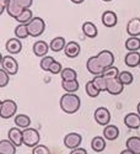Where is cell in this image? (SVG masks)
<instances>
[{"label":"cell","instance_id":"obj_27","mask_svg":"<svg viewBox=\"0 0 140 154\" xmlns=\"http://www.w3.org/2000/svg\"><path fill=\"white\" fill-rule=\"evenodd\" d=\"M14 122L20 128H28L30 125H31V119L27 116V115L20 113V115H16V116H15Z\"/></svg>","mask_w":140,"mask_h":154},{"label":"cell","instance_id":"obj_2","mask_svg":"<svg viewBox=\"0 0 140 154\" xmlns=\"http://www.w3.org/2000/svg\"><path fill=\"white\" fill-rule=\"evenodd\" d=\"M16 112H17V104L14 100L6 99L1 101V104H0V116H1V119L4 120L11 119L15 116Z\"/></svg>","mask_w":140,"mask_h":154},{"label":"cell","instance_id":"obj_21","mask_svg":"<svg viewBox=\"0 0 140 154\" xmlns=\"http://www.w3.org/2000/svg\"><path fill=\"white\" fill-rule=\"evenodd\" d=\"M119 136V130L117 126L114 125H107L105 126L103 128V137L107 139V140H114L117 139Z\"/></svg>","mask_w":140,"mask_h":154},{"label":"cell","instance_id":"obj_22","mask_svg":"<svg viewBox=\"0 0 140 154\" xmlns=\"http://www.w3.org/2000/svg\"><path fill=\"white\" fill-rule=\"evenodd\" d=\"M82 33L88 38H95L98 33L96 25L91 21H86L82 23Z\"/></svg>","mask_w":140,"mask_h":154},{"label":"cell","instance_id":"obj_8","mask_svg":"<svg viewBox=\"0 0 140 154\" xmlns=\"http://www.w3.org/2000/svg\"><path fill=\"white\" fill-rule=\"evenodd\" d=\"M124 90V85L118 78H107V91L111 95H119Z\"/></svg>","mask_w":140,"mask_h":154},{"label":"cell","instance_id":"obj_38","mask_svg":"<svg viewBox=\"0 0 140 154\" xmlns=\"http://www.w3.org/2000/svg\"><path fill=\"white\" fill-rule=\"evenodd\" d=\"M32 154H50V150L43 144H37L36 147H33Z\"/></svg>","mask_w":140,"mask_h":154},{"label":"cell","instance_id":"obj_31","mask_svg":"<svg viewBox=\"0 0 140 154\" xmlns=\"http://www.w3.org/2000/svg\"><path fill=\"white\" fill-rule=\"evenodd\" d=\"M33 19V16H32V10H30V9H23V11L21 12V14L15 19L19 23H28L31 20Z\"/></svg>","mask_w":140,"mask_h":154},{"label":"cell","instance_id":"obj_20","mask_svg":"<svg viewBox=\"0 0 140 154\" xmlns=\"http://www.w3.org/2000/svg\"><path fill=\"white\" fill-rule=\"evenodd\" d=\"M127 33L129 36H140V19H132L127 25Z\"/></svg>","mask_w":140,"mask_h":154},{"label":"cell","instance_id":"obj_45","mask_svg":"<svg viewBox=\"0 0 140 154\" xmlns=\"http://www.w3.org/2000/svg\"><path fill=\"white\" fill-rule=\"evenodd\" d=\"M136 111H138V113L140 115V102L138 104V106H136Z\"/></svg>","mask_w":140,"mask_h":154},{"label":"cell","instance_id":"obj_13","mask_svg":"<svg viewBox=\"0 0 140 154\" xmlns=\"http://www.w3.org/2000/svg\"><path fill=\"white\" fill-rule=\"evenodd\" d=\"M124 125L128 128H130V130H138V128H140V115L135 112H130L128 115H125Z\"/></svg>","mask_w":140,"mask_h":154},{"label":"cell","instance_id":"obj_12","mask_svg":"<svg viewBox=\"0 0 140 154\" xmlns=\"http://www.w3.org/2000/svg\"><path fill=\"white\" fill-rule=\"evenodd\" d=\"M101 20H102L103 26L111 29V27H114V26L117 25V22H118V16H117V14H116L114 11L107 10V11H105L103 14H102V17H101Z\"/></svg>","mask_w":140,"mask_h":154},{"label":"cell","instance_id":"obj_9","mask_svg":"<svg viewBox=\"0 0 140 154\" xmlns=\"http://www.w3.org/2000/svg\"><path fill=\"white\" fill-rule=\"evenodd\" d=\"M81 142H82V137H81L79 133H75V132L68 133V134L64 137V146H65L68 149L79 148L80 144H81Z\"/></svg>","mask_w":140,"mask_h":154},{"label":"cell","instance_id":"obj_46","mask_svg":"<svg viewBox=\"0 0 140 154\" xmlns=\"http://www.w3.org/2000/svg\"><path fill=\"white\" fill-rule=\"evenodd\" d=\"M103 2H112V0H103Z\"/></svg>","mask_w":140,"mask_h":154},{"label":"cell","instance_id":"obj_43","mask_svg":"<svg viewBox=\"0 0 140 154\" xmlns=\"http://www.w3.org/2000/svg\"><path fill=\"white\" fill-rule=\"evenodd\" d=\"M119 154H134V153H133L132 150H129L128 148H127V149H124V150H122V152H121Z\"/></svg>","mask_w":140,"mask_h":154},{"label":"cell","instance_id":"obj_44","mask_svg":"<svg viewBox=\"0 0 140 154\" xmlns=\"http://www.w3.org/2000/svg\"><path fill=\"white\" fill-rule=\"evenodd\" d=\"M70 2L74 4H81V3H84V0H70Z\"/></svg>","mask_w":140,"mask_h":154},{"label":"cell","instance_id":"obj_34","mask_svg":"<svg viewBox=\"0 0 140 154\" xmlns=\"http://www.w3.org/2000/svg\"><path fill=\"white\" fill-rule=\"evenodd\" d=\"M118 79L122 82V84L125 86V85H130L134 80V76L128 70H124V72H119V75H118Z\"/></svg>","mask_w":140,"mask_h":154},{"label":"cell","instance_id":"obj_19","mask_svg":"<svg viewBox=\"0 0 140 154\" xmlns=\"http://www.w3.org/2000/svg\"><path fill=\"white\" fill-rule=\"evenodd\" d=\"M16 148L9 138L0 140V154H16Z\"/></svg>","mask_w":140,"mask_h":154},{"label":"cell","instance_id":"obj_18","mask_svg":"<svg viewBox=\"0 0 140 154\" xmlns=\"http://www.w3.org/2000/svg\"><path fill=\"white\" fill-rule=\"evenodd\" d=\"M124 63H125V66L129 67V68L138 67L140 64V53H139V51H136V52H129L124 58Z\"/></svg>","mask_w":140,"mask_h":154},{"label":"cell","instance_id":"obj_7","mask_svg":"<svg viewBox=\"0 0 140 154\" xmlns=\"http://www.w3.org/2000/svg\"><path fill=\"white\" fill-rule=\"evenodd\" d=\"M86 68L92 75H101V74H103V72H105V68L100 64V62L97 59V56H92V57H90L87 59Z\"/></svg>","mask_w":140,"mask_h":154},{"label":"cell","instance_id":"obj_37","mask_svg":"<svg viewBox=\"0 0 140 154\" xmlns=\"http://www.w3.org/2000/svg\"><path fill=\"white\" fill-rule=\"evenodd\" d=\"M9 73H6L4 69H0V88H5L9 82H10V78H9Z\"/></svg>","mask_w":140,"mask_h":154},{"label":"cell","instance_id":"obj_6","mask_svg":"<svg viewBox=\"0 0 140 154\" xmlns=\"http://www.w3.org/2000/svg\"><path fill=\"white\" fill-rule=\"evenodd\" d=\"M94 117L100 126H107L111 121V112L106 107H98L94 113Z\"/></svg>","mask_w":140,"mask_h":154},{"label":"cell","instance_id":"obj_15","mask_svg":"<svg viewBox=\"0 0 140 154\" xmlns=\"http://www.w3.org/2000/svg\"><path fill=\"white\" fill-rule=\"evenodd\" d=\"M32 49H33L34 56L43 58V57H46V56H47V53H48V51L50 49V47H49V45H48L47 42H44V41H41V40H40V41H36V42L33 43Z\"/></svg>","mask_w":140,"mask_h":154},{"label":"cell","instance_id":"obj_30","mask_svg":"<svg viewBox=\"0 0 140 154\" xmlns=\"http://www.w3.org/2000/svg\"><path fill=\"white\" fill-rule=\"evenodd\" d=\"M15 36L20 40H23V38H27L30 36V32H28V27L26 23H20L19 26H16L15 29Z\"/></svg>","mask_w":140,"mask_h":154},{"label":"cell","instance_id":"obj_25","mask_svg":"<svg viewBox=\"0 0 140 154\" xmlns=\"http://www.w3.org/2000/svg\"><path fill=\"white\" fill-rule=\"evenodd\" d=\"M125 147L134 154H140V137H130L127 139Z\"/></svg>","mask_w":140,"mask_h":154},{"label":"cell","instance_id":"obj_35","mask_svg":"<svg viewBox=\"0 0 140 154\" xmlns=\"http://www.w3.org/2000/svg\"><path fill=\"white\" fill-rule=\"evenodd\" d=\"M54 60H55V59H54L53 57H50V56H46V57H43V58L41 59V63H40L41 69L44 70V72H49V68H50V66L53 64Z\"/></svg>","mask_w":140,"mask_h":154},{"label":"cell","instance_id":"obj_16","mask_svg":"<svg viewBox=\"0 0 140 154\" xmlns=\"http://www.w3.org/2000/svg\"><path fill=\"white\" fill-rule=\"evenodd\" d=\"M5 48L9 53L17 54L22 49V43L20 41V38H10V40H7V42L5 43Z\"/></svg>","mask_w":140,"mask_h":154},{"label":"cell","instance_id":"obj_26","mask_svg":"<svg viewBox=\"0 0 140 154\" xmlns=\"http://www.w3.org/2000/svg\"><path fill=\"white\" fill-rule=\"evenodd\" d=\"M125 49H128L129 52H136L140 49V38L135 36H130L128 40L125 41Z\"/></svg>","mask_w":140,"mask_h":154},{"label":"cell","instance_id":"obj_28","mask_svg":"<svg viewBox=\"0 0 140 154\" xmlns=\"http://www.w3.org/2000/svg\"><path fill=\"white\" fill-rule=\"evenodd\" d=\"M61 88L64 89L67 93H76L79 90V82L78 80H63L61 82Z\"/></svg>","mask_w":140,"mask_h":154},{"label":"cell","instance_id":"obj_36","mask_svg":"<svg viewBox=\"0 0 140 154\" xmlns=\"http://www.w3.org/2000/svg\"><path fill=\"white\" fill-rule=\"evenodd\" d=\"M103 75L106 76V78H118V75H119V70H118V68H117V67H109V68L105 69Z\"/></svg>","mask_w":140,"mask_h":154},{"label":"cell","instance_id":"obj_47","mask_svg":"<svg viewBox=\"0 0 140 154\" xmlns=\"http://www.w3.org/2000/svg\"><path fill=\"white\" fill-rule=\"evenodd\" d=\"M139 67H140V64H139Z\"/></svg>","mask_w":140,"mask_h":154},{"label":"cell","instance_id":"obj_32","mask_svg":"<svg viewBox=\"0 0 140 154\" xmlns=\"http://www.w3.org/2000/svg\"><path fill=\"white\" fill-rule=\"evenodd\" d=\"M63 80H76L78 79V73L73 68H64L60 73Z\"/></svg>","mask_w":140,"mask_h":154},{"label":"cell","instance_id":"obj_5","mask_svg":"<svg viewBox=\"0 0 140 154\" xmlns=\"http://www.w3.org/2000/svg\"><path fill=\"white\" fill-rule=\"evenodd\" d=\"M1 69H4L10 75H15L19 72V63L14 57L4 56L1 58Z\"/></svg>","mask_w":140,"mask_h":154},{"label":"cell","instance_id":"obj_1","mask_svg":"<svg viewBox=\"0 0 140 154\" xmlns=\"http://www.w3.org/2000/svg\"><path fill=\"white\" fill-rule=\"evenodd\" d=\"M60 109L63 110V112L73 115L75 112H78L80 106H81V100L78 95L71 94V93H67L60 97Z\"/></svg>","mask_w":140,"mask_h":154},{"label":"cell","instance_id":"obj_11","mask_svg":"<svg viewBox=\"0 0 140 154\" xmlns=\"http://www.w3.org/2000/svg\"><path fill=\"white\" fill-rule=\"evenodd\" d=\"M7 138H9L17 148L23 144V136H22V131L20 130V127L10 128L9 132H7Z\"/></svg>","mask_w":140,"mask_h":154},{"label":"cell","instance_id":"obj_4","mask_svg":"<svg viewBox=\"0 0 140 154\" xmlns=\"http://www.w3.org/2000/svg\"><path fill=\"white\" fill-rule=\"evenodd\" d=\"M27 27H28L30 36H32V37H40L44 32V30H46V22L41 17H33L27 23Z\"/></svg>","mask_w":140,"mask_h":154},{"label":"cell","instance_id":"obj_41","mask_svg":"<svg viewBox=\"0 0 140 154\" xmlns=\"http://www.w3.org/2000/svg\"><path fill=\"white\" fill-rule=\"evenodd\" d=\"M7 4H9V0H0V14H3L6 10Z\"/></svg>","mask_w":140,"mask_h":154},{"label":"cell","instance_id":"obj_23","mask_svg":"<svg viewBox=\"0 0 140 154\" xmlns=\"http://www.w3.org/2000/svg\"><path fill=\"white\" fill-rule=\"evenodd\" d=\"M65 46H67V41H65L64 37H55L49 43L50 51H53V52H60V51H64Z\"/></svg>","mask_w":140,"mask_h":154},{"label":"cell","instance_id":"obj_29","mask_svg":"<svg viewBox=\"0 0 140 154\" xmlns=\"http://www.w3.org/2000/svg\"><path fill=\"white\" fill-rule=\"evenodd\" d=\"M94 84L96 85V88L100 91H107V78L101 74V75H95V78L92 79Z\"/></svg>","mask_w":140,"mask_h":154},{"label":"cell","instance_id":"obj_39","mask_svg":"<svg viewBox=\"0 0 140 154\" xmlns=\"http://www.w3.org/2000/svg\"><path fill=\"white\" fill-rule=\"evenodd\" d=\"M61 70H63L61 64H60L59 62H57V60H54L53 64H52V66H50V68H49V73H52V74H54V75L60 74Z\"/></svg>","mask_w":140,"mask_h":154},{"label":"cell","instance_id":"obj_10","mask_svg":"<svg viewBox=\"0 0 140 154\" xmlns=\"http://www.w3.org/2000/svg\"><path fill=\"white\" fill-rule=\"evenodd\" d=\"M97 59L100 62V64L105 69L109 68V67H113L114 64V56L113 53L111 52V51H101V52L97 54Z\"/></svg>","mask_w":140,"mask_h":154},{"label":"cell","instance_id":"obj_40","mask_svg":"<svg viewBox=\"0 0 140 154\" xmlns=\"http://www.w3.org/2000/svg\"><path fill=\"white\" fill-rule=\"evenodd\" d=\"M19 3L23 9H30L33 4V0H19Z\"/></svg>","mask_w":140,"mask_h":154},{"label":"cell","instance_id":"obj_17","mask_svg":"<svg viewBox=\"0 0 140 154\" xmlns=\"http://www.w3.org/2000/svg\"><path fill=\"white\" fill-rule=\"evenodd\" d=\"M6 11H7V14H9L11 17L16 19V17L21 14V12L23 11V8L20 5L19 0H9V4H7V8H6Z\"/></svg>","mask_w":140,"mask_h":154},{"label":"cell","instance_id":"obj_33","mask_svg":"<svg viewBox=\"0 0 140 154\" xmlns=\"http://www.w3.org/2000/svg\"><path fill=\"white\" fill-rule=\"evenodd\" d=\"M85 91H86L87 96H90V97H92V99L97 97V96L100 95V93H101L98 89L96 88V85L94 84L92 80H90V82L86 83V85H85Z\"/></svg>","mask_w":140,"mask_h":154},{"label":"cell","instance_id":"obj_3","mask_svg":"<svg viewBox=\"0 0 140 154\" xmlns=\"http://www.w3.org/2000/svg\"><path fill=\"white\" fill-rule=\"evenodd\" d=\"M22 136H23V144L28 147V148H33L40 143V132H38L36 128H23L22 131Z\"/></svg>","mask_w":140,"mask_h":154},{"label":"cell","instance_id":"obj_24","mask_svg":"<svg viewBox=\"0 0 140 154\" xmlns=\"http://www.w3.org/2000/svg\"><path fill=\"white\" fill-rule=\"evenodd\" d=\"M91 148L94 152L96 153H101L106 149V138L105 137H95L92 140H91Z\"/></svg>","mask_w":140,"mask_h":154},{"label":"cell","instance_id":"obj_14","mask_svg":"<svg viewBox=\"0 0 140 154\" xmlns=\"http://www.w3.org/2000/svg\"><path fill=\"white\" fill-rule=\"evenodd\" d=\"M80 51H81V48H80V45L78 42L70 41V42L67 43V46L64 48V53H65V56L68 58L74 59V58H76L80 54Z\"/></svg>","mask_w":140,"mask_h":154},{"label":"cell","instance_id":"obj_42","mask_svg":"<svg viewBox=\"0 0 140 154\" xmlns=\"http://www.w3.org/2000/svg\"><path fill=\"white\" fill-rule=\"evenodd\" d=\"M70 154H87V150L85 148H75V149H71Z\"/></svg>","mask_w":140,"mask_h":154}]
</instances>
